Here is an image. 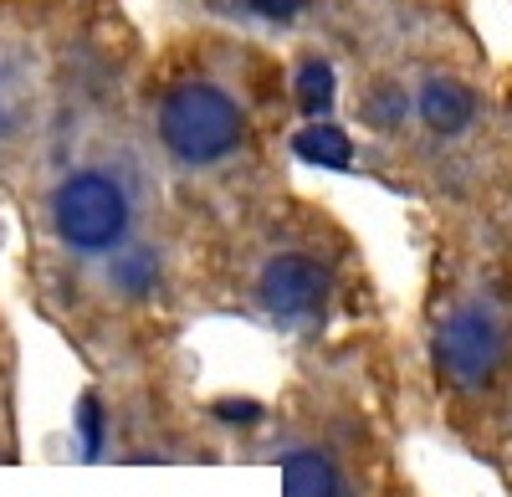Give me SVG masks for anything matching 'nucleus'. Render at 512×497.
Here are the masks:
<instances>
[{
	"label": "nucleus",
	"instance_id": "1",
	"mask_svg": "<svg viewBox=\"0 0 512 497\" xmlns=\"http://www.w3.org/2000/svg\"><path fill=\"white\" fill-rule=\"evenodd\" d=\"M323 67L359 175L410 211L512 205V113L472 0H369Z\"/></svg>",
	"mask_w": 512,
	"mask_h": 497
},
{
	"label": "nucleus",
	"instance_id": "2",
	"mask_svg": "<svg viewBox=\"0 0 512 497\" xmlns=\"http://www.w3.org/2000/svg\"><path fill=\"white\" fill-rule=\"evenodd\" d=\"M308 113L297 57L262 36L164 21L139 67V118L190 216L216 221L292 180Z\"/></svg>",
	"mask_w": 512,
	"mask_h": 497
},
{
	"label": "nucleus",
	"instance_id": "3",
	"mask_svg": "<svg viewBox=\"0 0 512 497\" xmlns=\"http://www.w3.org/2000/svg\"><path fill=\"white\" fill-rule=\"evenodd\" d=\"M420 282L400 323L415 431L512 482V205L415 211Z\"/></svg>",
	"mask_w": 512,
	"mask_h": 497
},
{
	"label": "nucleus",
	"instance_id": "4",
	"mask_svg": "<svg viewBox=\"0 0 512 497\" xmlns=\"http://www.w3.org/2000/svg\"><path fill=\"white\" fill-rule=\"evenodd\" d=\"M149 31L128 21L72 93L57 134L16 190L21 293L26 303L103 267L134 241L154 236L185 205L169 190L139 118V67Z\"/></svg>",
	"mask_w": 512,
	"mask_h": 497
},
{
	"label": "nucleus",
	"instance_id": "5",
	"mask_svg": "<svg viewBox=\"0 0 512 497\" xmlns=\"http://www.w3.org/2000/svg\"><path fill=\"white\" fill-rule=\"evenodd\" d=\"M415 431L400 323L379 318L323 344H297L246 451L277 472V497H405Z\"/></svg>",
	"mask_w": 512,
	"mask_h": 497
},
{
	"label": "nucleus",
	"instance_id": "6",
	"mask_svg": "<svg viewBox=\"0 0 512 497\" xmlns=\"http://www.w3.org/2000/svg\"><path fill=\"white\" fill-rule=\"evenodd\" d=\"M200 298L205 318H241L292 349L390 318L359 231L297 180L200 221Z\"/></svg>",
	"mask_w": 512,
	"mask_h": 497
},
{
	"label": "nucleus",
	"instance_id": "7",
	"mask_svg": "<svg viewBox=\"0 0 512 497\" xmlns=\"http://www.w3.org/2000/svg\"><path fill=\"white\" fill-rule=\"evenodd\" d=\"M134 21L123 0H0V211L93 72L108 41Z\"/></svg>",
	"mask_w": 512,
	"mask_h": 497
},
{
	"label": "nucleus",
	"instance_id": "8",
	"mask_svg": "<svg viewBox=\"0 0 512 497\" xmlns=\"http://www.w3.org/2000/svg\"><path fill=\"white\" fill-rule=\"evenodd\" d=\"M246 431L200 390L190 349L82 380L72 405L77 451L98 467H221L246 451Z\"/></svg>",
	"mask_w": 512,
	"mask_h": 497
},
{
	"label": "nucleus",
	"instance_id": "9",
	"mask_svg": "<svg viewBox=\"0 0 512 497\" xmlns=\"http://www.w3.org/2000/svg\"><path fill=\"white\" fill-rule=\"evenodd\" d=\"M364 11L369 0H159L164 21L262 36L272 47L313 62H333L344 52Z\"/></svg>",
	"mask_w": 512,
	"mask_h": 497
},
{
	"label": "nucleus",
	"instance_id": "10",
	"mask_svg": "<svg viewBox=\"0 0 512 497\" xmlns=\"http://www.w3.org/2000/svg\"><path fill=\"white\" fill-rule=\"evenodd\" d=\"M21 380H26V364H21V339H16V323L0 303V467H21L26 462V431H21Z\"/></svg>",
	"mask_w": 512,
	"mask_h": 497
},
{
	"label": "nucleus",
	"instance_id": "11",
	"mask_svg": "<svg viewBox=\"0 0 512 497\" xmlns=\"http://www.w3.org/2000/svg\"><path fill=\"white\" fill-rule=\"evenodd\" d=\"M502 98H507V113H512V62L502 67Z\"/></svg>",
	"mask_w": 512,
	"mask_h": 497
},
{
	"label": "nucleus",
	"instance_id": "12",
	"mask_svg": "<svg viewBox=\"0 0 512 497\" xmlns=\"http://www.w3.org/2000/svg\"><path fill=\"white\" fill-rule=\"evenodd\" d=\"M405 497H431V492H425V487H420V482H415V487H410V492H405Z\"/></svg>",
	"mask_w": 512,
	"mask_h": 497
},
{
	"label": "nucleus",
	"instance_id": "13",
	"mask_svg": "<svg viewBox=\"0 0 512 497\" xmlns=\"http://www.w3.org/2000/svg\"><path fill=\"white\" fill-rule=\"evenodd\" d=\"M502 492H507V497H512V482H507V487H502Z\"/></svg>",
	"mask_w": 512,
	"mask_h": 497
},
{
	"label": "nucleus",
	"instance_id": "14",
	"mask_svg": "<svg viewBox=\"0 0 512 497\" xmlns=\"http://www.w3.org/2000/svg\"><path fill=\"white\" fill-rule=\"evenodd\" d=\"M0 226H6V211H0Z\"/></svg>",
	"mask_w": 512,
	"mask_h": 497
}]
</instances>
